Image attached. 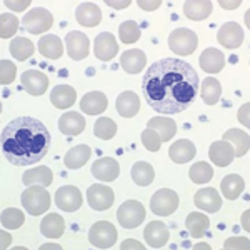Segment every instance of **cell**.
<instances>
[{
  "label": "cell",
  "instance_id": "cell-22",
  "mask_svg": "<svg viewBox=\"0 0 250 250\" xmlns=\"http://www.w3.org/2000/svg\"><path fill=\"white\" fill-rule=\"evenodd\" d=\"M75 19L83 27H95L102 20V12H100L99 5H95V3L83 2L75 10Z\"/></svg>",
  "mask_w": 250,
  "mask_h": 250
},
{
  "label": "cell",
  "instance_id": "cell-50",
  "mask_svg": "<svg viewBox=\"0 0 250 250\" xmlns=\"http://www.w3.org/2000/svg\"><path fill=\"white\" fill-rule=\"evenodd\" d=\"M30 2H5V5L12 10H23Z\"/></svg>",
  "mask_w": 250,
  "mask_h": 250
},
{
  "label": "cell",
  "instance_id": "cell-45",
  "mask_svg": "<svg viewBox=\"0 0 250 250\" xmlns=\"http://www.w3.org/2000/svg\"><path fill=\"white\" fill-rule=\"evenodd\" d=\"M0 68H2V77H0V83H2V85H9V83L14 82L15 75H17V68H15L14 62L3 59L2 62H0Z\"/></svg>",
  "mask_w": 250,
  "mask_h": 250
},
{
  "label": "cell",
  "instance_id": "cell-6",
  "mask_svg": "<svg viewBox=\"0 0 250 250\" xmlns=\"http://www.w3.org/2000/svg\"><path fill=\"white\" fill-rule=\"evenodd\" d=\"M88 242L95 249H110L117 242L115 227L107 220H100L94 224L88 230Z\"/></svg>",
  "mask_w": 250,
  "mask_h": 250
},
{
  "label": "cell",
  "instance_id": "cell-47",
  "mask_svg": "<svg viewBox=\"0 0 250 250\" xmlns=\"http://www.w3.org/2000/svg\"><path fill=\"white\" fill-rule=\"evenodd\" d=\"M120 249L122 250H127V249H137V250H144L145 245L140 244L139 240H132V239H127L122 242V245H120Z\"/></svg>",
  "mask_w": 250,
  "mask_h": 250
},
{
  "label": "cell",
  "instance_id": "cell-28",
  "mask_svg": "<svg viewBox=\"0 0 250 250\" xmlns=\"http://www.w3.org/2000/svg\"><path fill=\"white\" fill-rule=\"evenodd\" d=\"M92 150L88 145H77V147H72L63 157V164L70 170H77V168L83 167L87 164V160L90 159Z\"/></svg>",
  "mask_w": 250,
  "mask_h": 250
},
{
  "label": "cell",
  "instance_id": "cell-24",
  "mask_svg": "<svg viewBox=\"0 0 250 250\" xmlns=\"http://www.w3.org/2000/svg\"><path fill=\"white\" fill-rule=\"evenodd\" d=\"M199 63L204 72L217 74V72H220L222 68L225 67V57L217 48H207V50H204L202 55H200Z\"/></svg>",
  "mask_w": 250,
  "mask_h": 250
},
{
  "label": "cell",
  "instance_id": "cell-20",
  "mask_svg": "<svg viewBox=\"0 0 250 250\" xmlns=\"http://www.w3.org/2000/svg\"><path fill=\"white\" fill-rule=\"evenodd\" d=\"M85 117L79 112H65L59 119V130L65 135H80L85 130Z\"/></svg>",
  "mask_w": 250,
  "mask_h": 250
},
{
  "label": "cell",
  "instance_id": "cell-3",
  "mask_svg": "<svg viewBox=\"0 0 250 250\" xmlns=\"http://www.w3.org/2000/svg\"><path fill=\"white\" fill-rule=\"evenodd\" d=\"M22 205L32 215H42L50 207V195L43 185H30L27 190L22 192Z\"/></svg>",
  "mask_w": 250,
  "mask_h": 250
},
{
  "label": "cell",
  "instance_id": "cell-36",
  "mask_svg": "<svg viewBox=\"0 0 250 250\" xmlns=\"http://www.w3.org/2000/svg\"><path fill=\"white\" fill-rule=\"evenodd\" d=\"M132 179L137 185L140 187H147L154 182L155 179V172L154 167L147 162H137L134 167H132Z\"/></svg>",
  "mask_w": 250,
  "mask_h": 250
},
{
  "label": "cell",
  "instance_id": "cell-30",
  "mask_svg": "<svg viewBox=\"0 0 250 250\" xmlns=\"http://www.w3.org/2000/svg\"><path fill=\"white\" fill-rule=\"evenodd\" d=\"M222 140H227V142L233 144V150H235V157H244L249 152L250 147V137L247 132L240 130V128H230L227 130L222 137Z\"/></svg>",
  "mask_w": 250,
  "mask_h": 250
},
{
  "label": "cell",
  "instance_id": "cell-52",
  "mask_svg": "<svg viewBox=\"0 0 250 250\" xmlns=\"http://www.w3.org/2000/svg\"><path fill=\"white\" fill-rule=\"evenodd\" d=\"M220 5L224 9H237L240 5V2H220Z\"/></svg>",
  "mask_w": 250,
  "mask_h": 250
},
{
  "label": "cell",
  "instance_id": "cell-4",
  "mask_svg": "<svg viewBox=\"0 0 250 250\" xmlns=\"http://www.w3.org/2000/svg\"><path fill=\"white\" fill-rule=\"evenodd\" d=\"M197 45H199V39H197L195 32L190 29H177L168 35L170 50L177 55H182V57L193 54Z\"/></svg>",
  "mask_w": 250,
  "mask_h": 250
},
{
  "label": "cell",
  "instance_id": "cell-23",
  "mask_svg": "<svg viewBox=\"0 0 250 250\" xmlns=\"http://www.w3.org/2000/svg\"><path fill=\"white\" fill-rule=\"evenodd\" d=\"M145 63H147V57L142 50L139 48H130V50L124 52L122 57H120V65L127 74H139V72L144 70Z\"/></svg>",
  "mask_w": 250,
  "mask_h": 250
},
{
  "label": "cell",
  "instance_id": "cell-16",
  "mask_svg": "<svg viewBox=\"0 0 250 250\" xmlns=\"http://www.w3.org/2000/svg\"><path fill=\"white\" fill-rule=\"evenodd\" d=\"M208 157L219 167H227L235 159V150H233V145L227 140H217L208 148Z\"/></svg>",
  "mask_w": 250,
  "mask_h": 250
},
{
  "label": "cell",
  "instance_id": "cell-39",
  "mask_svg": "<svg viewBox=\"0 0 250 250\" xmlns=\"http://www.w3.org/2000/svg\"><path fill=\"white\" fill-rule=\"evenodd\" d=\"M188 177L192 179L193 184H205L208 180H212L213 177V168L207 162H197L193 164L188 170Z\"/></svg>",
  "mask_w": 250,
  "mask_h": 250
},
{
  "label": "cell",
  "instance_id": "cell-41",
  "mask_svg": "<svg viewBox=\"0 0 250 250\" xmlns=\"http://www.w3.org/2000/svg\"><path fill=\"white\" fill-rule=\"evenodd\" d=\"M119 37L124 43H135L140 39V29L134 20H125L119 27Z\"/></svg>",
  "mask_w": 250,
  "mask_h": 250
},
{
  "label": "cell",
  "instance_id": "cell-46",
  "mask_svg": "<svg viewBox=\"0 0 250 250\" xmlns=\"http://www.w3.org/2000/svg\"><path fill=\"white\" fill-rule=\"evenodd\" d=\"M249 247H250V242H249V239H244V237H233V239H229L224 245V249H227V250H230V249L247 250Z\"/></svg>",
  "mask_w": 250,
  "mask_h": 250
},
{
  "label": "cell",
  "instance_id": "cell-7",
  "mask_svg": "<svg viewBox=\"0 0 250 250\" xmlns=\"http://www.w3.org/2000/svg\"><path fill=\"white\" fill-rule=\"evenodd\" d=\"M145 219V208L139 200H127L117 210V220L124 229H135Z\"/></svg>",
  "mask_w": 250,
  "mask_h": 250
},
{
  "label": "cell",
  "instance_id": "cell-44",
  "mask_svg": "<svg viewBox=\"0 0 250 250\" xmlns=\"http://www.w3.org/2000/svg\"><path fill=\"white\" fill-rule=\"evenodd\" d=\"M162 137L159 135V132H155L154 128H145L142 132V144L144 147L147 148V150L150 152H159L160 145H162Z\"/></svg>",
  "mask_w": 250,
  "mask_h": 250
},
{
  "label": "cell",
  "instance_id": "cell-8",
  "mask_svg": "<svg viewBox=\"0 0 250 250\" xmlns=\"http://www.w3.org/2000/svg\"><path fill=\"white\" fill-rule=\"evenodd\" d=\"M22 23L25 30L30 32V34H43V32L50 30L52 23H54V17L48 10L37 7V9H32L22 19Z\"/></svg>",
  "mask_w": 250,
  "mask_h": 250
},
{
  "label": "cell",
  "instance_id": "cell-10",
  "mask_svg": "<svg viewBox=\"0 0 250 250\" xmlns=\"http://www.w3.org/2000/svg\"><path fill=\"white\" fill-rule=\"evenodd\" d=\"M55 204L63 212H75L82 207V193L74 185H63L55 192Z\"/></svg>",
  "mask_w": 250,
  "mask_h": 250
},
{
  "label": "cell",
  "instance_id": "cell-17",
  "mask_svg": "<svg viewBox=\"0 0 250 250\" xmlns=\"http://www.w3.org/2000/svg\"><path fill=\"white\" fill-rule=\"evenodd\" d=\"M193 204L199 208L208 212V213H215L220 210L222 207V199L219 195V192L212 187L207 188H200V190L195 192V197H193Z\"/></svg>",
  "mask_w": 250,
  "mask_h": 250
},
{
  "label": "cell",
  "instance_id": "cell-26",
  "mask_svg": "<svg viewBox=\"0 0 250 250\" xmlns=\"http://www.w3.org/2000/svg\"><path fill=\"white\" fill-rule=\"evenodd\" d=\"M212 9L213 5L208 0H188L184 5V14L187 19L200 22V20H205L212 14Z\"/></svg>",
  "mask_w": 250,
  "mask_h": 250
},
{
  "label": "cell",
  "instance_id": "cell-18",
  "mask_svg": "<svg viewBox=\"0 0 250 250\" xmlns=\"http://www.w3.org/2000/svg\"><path fill=\"white\" fill-rule=\"evenodd\" d=\"M144 237H145L147 245H150L152 249H160L168 242L170 233H168V229L165 227L164 222L155 220V222H150V224L145 227Z\"/></svg>",
  "mask_w": 250,
  "mask_h": 250
},
{
  "label": "cell",
  "instance_id": "cell-13",
  "mask_svg": "<svg viewBox=\"0 0 250 250\" xmlns=\"http://www.w3.org/2000/svg\"><path fill=\"white\" fill-rule=\"evenodd\" d=\"M217 40L225 48H239L242 45V42H244V30H242L239 23L227 22L219 29Z\"/></svg>",
  "mask_w": 250,
  "mask_h": 250
},
{
  "label": "cell",
  "instance_id": "cell-2",
  "mask_svg": "<svg viewBox=\"0 0 250 250\" xmlns=\"http://www.w3.org/2000/svg\"><path fill=\"white\" fill-rule=\"evenodd\" d=\"M50 148V132L34 117H19L3 127L2 152L10 164L35 165Z\"/></svg>",
  "mask_w": 250,
  "mask_h": 250
},
{
  "label": "cell",
  "instance_id": "cell-54",
  "mask_svg": "<svg viewBox=\"0 0 250 250\" xmlns=\"http://www.w3.org/2000/svg\"><path fill=\"white\" fill-rule=\"evenodd\" d=\"M247 217H249V212H245V213H244V217H242V224H244V227L249 230V225H247Z\"/></svg>",
  "mask_w": 250,
  "mask_h": 250
},
{
  "label": "cell",
  "instance_id": "cell-9",
  "mask_svg": "<svg viewBox=\"0 0 250 250\" xmlns=\"http://www.w3.org/2000/svg\"><path fill=\"white\" fill-rule=\"evenodd\" d=\"M87 200L88 205H90L94 210L97 212H104L107 208L112 207L115 200L114 190L107 185H100V184H94L88 187L87 190Z\"/></svg>",
  "mask_w": 250,
  "mask_h": 250
},
{
  "label": "cell",
  "instance_id": "cell-38",
  "mask_svg": "<svg viewBox=\"0 0 250 250\" xmlns=\"http://www.w3.org/2000/svg\"><path fill=\"white\" fill-rule=\"evenodd\" d=\"M9 48H10L12 57L17 59V60H27L32 54H34V50H35L34 43H32L30 40L25 39V37L14 39L10 42V47Z\"/></svg>",
  "mask_w": 250,
  "mask_h": 250
},
{
  "label": "cell",
  "instance_id": "cell-43",
  "mask_svg": "<svg viewBox=\"0 0 250 250\" xmlns=\"http://www.w3.org/2000/svg\"><path fill=\"white\" fill-rule=\"evenodd\" d=\"M19 29V19H15L12 14L0 15V37L10 39Z\"/></svg>",
  "mask_w": 250,
  "mask_h": 250
},
{
  "label": "cell",
  "instance_id": "cell-42",
  "mask_svg": "<svg viewBox=\"0 0 250 250\" xmlns=\"http://www.w3.org/2000/svg\"><path fill=\"white\" fill-rule=\"evenodd\" d=\"M23 220H25V217H23V212L19 210V208H5V210L2 212V225L5 229H10V230H15V229L22 227Z\"/></svg>",
  "mask_w": 250,
  "mask_h": 250
},
{
  "label": "cell",
  "instance_id": "cell-29",
  "mask_svg": "<svg viewBox=\"0 0 250 250\" xmlns=\"http://www.w3.org/2000/svg\"><path fill=\"white\" fill-rule=\"evenodd\" d=\"M39 52L45 59L57 60L62 57V54H63L62 40H60L57 35H43V37H40L39 40Z\"/></svg>",
  "mask_w": 250,
  "mask_h": 250
},
{
  "label": "cell",
  "instance_id": "cell-32",
  "mask_svg": "<svg viewBox=\"0 0 250 250\" xmlns=\"http://www.w3.org/2000/svg\"><path fill=\"white\" fill-rule=\"evenodd\" d=\"M244 188H245L244 179H242L240 175H237V173H230V175H227L220 184V190H222V193H224L225 199H229V200L239 199V197L242 195V192H244Z\"/></svg>",
  "mask_w": 250,
  "mask_h": 250
},
{
  "label": "cell",
  "instance_id": "cell-48",
  "mask_svg": "<svg viewBox=\"0 0 250 250\" xmlns=\"http://www.w3.org/2000/svg\"><path fill=\"white\" fill-rule=\"evenodd\" d=\"M249 108H250V104H245V105L240 107V112H239V120L245 127H249Z\"/></svg>",
  "mask_w": 250,
  "mask_h": 250
},
{
  "label": "cell",
  "instance_id": "cell-51",
  "mask_svg": "<svg viewBox=\"0 0 250 250\" xmlns=\"http://www.w3.org/2000/svg\"><path fill=\"white\" fill-rule=\"evenodd\" d=\"M107 5L114 7V9H127L130 5V0H125V2H110V0H107Z\"/></svg>",
  "mask_w": 250,
  "mask_h": 250
},
{
  "label": "cell",
  "instance_id": "cell-27",
  "mask_svg": "<svg viewBox=\"0 0 250 250\" xmlns=\"http://www.w3.org/2000/svg\"><path fill=\"white\" fill-rule=\"evenodd\" d=\"M77 92L72 85H57L50 92V100L57 108H70L75 104Z\"/></svg>",
  "mask_w": 250,
  "mask_h": 250
},
{
  "label": "cell",
  "instance_id": "cell-14",
  "mask_svg": "<svg viewBox=\"0 0 250 250\" xmlns=\"http://www.w3.org/2000/svg\"><path fill=\"white\" fill-rule=\"evenodd\" d=\"M92 175L102 182H114L120 173V165L112 157H102L92 165Z\"/></svg>",
  "mask_w": 250,
  "mask_h": 250
},
{
  "label": "cell",
  "instance_id": "cell-37",
  "mask_svg": "<svg viewBox=\"0 0 250 250\" xmlns=\"http://www.w3.org/2000/svg\"><path fill=\"white\" fill-rule=\"evenodd\" d=\"M200 87H202L204 104H207V105H215L222 95V85H220L219 80L213 79V77H207Z\"/></svg>",
  "mask_w": 250,
  "mask_h": 250
},
{
  "label": "cell",
  "instance_id": "cell-53",
  "mask_svg": "<svg viewBox=\"0 0 250 250\" xmlns=\"http://www.w3.org/2000/svg\"><path fill=\"white\" fill-rule=\"evenodd\" d=\"M9 242H10V237H9V235H5V232H3V233H2V249L9 247Z\"/></svg>",
  "mask_w": 250,
  "mask_h": 250
},
{
  "label": "cell",
  "instance_id": "cell-12",
  "mask_svg": "<svg viewBox=\"0 0 250 250\" xmlns=\"http://www.w3.org/2000/svg\"><path fill=\"white\" fill-rule=\"evenodd\" d=\"M117 52H119V45H117V40L110 32H104V34L97 35L94 43V54L97 59L102 62H108L115 57Z\"/></svg>",
  "mask_w": 250,
  "mask_h": 250
},
{
  "label": "cell",
  "instance_id": "cell-19",
  "mask_svg": "<svg viewBox=\"0 0 250 250\" xmlns=\"http://www.w3.org/2000/svg\"><path fill=\"white\" fill-rule=\"evenodd\" d=\"M115 107L120 117H124V119H132V117H135L140 110V99L135 92L125 90L117 97Z\"/></svg>",
  "mask_w": 250,
  "mask_h": 250
},
{
  "label": "cell",
  "instance_id": "cell-15",
  "mask_svg": "<svg viewBox=\"0 0 250 250\" xmlns=\"http://www.w3.org/2000/svg\"><path fill=\"white\" fill-rule=\"evenodd\" d=\"M20 82L22 87L29 92L30 95H42L45 94L47 87H48V77L45 74L39 70H27L20 75Z\"/></svg>",
  "mask_w": 250,
  "mask_h": 250
},
{
  "label": "cell",
  "instance_id": "cell-33",
  "mask_svg": "<svg viewBox=\"0 0 250 250\" xmlns=\"http://www.w3.org/2000/svg\"><path fill=\"white\" fill-rule=\"evenodd\" d=\"M65 230V222L59 213H48L40 224V232L48 239H59Z\"/></svg>",
  "mask_w": 250,
  "mask_h": 250
},
{
  "label": "cell",
  "instance_id": "cell-34",
  "mask_svg": "<svg viewBox=\"0 0 250 250\" xmlns=\"http://www.w3.org/2000/svg\"><path fill=\"white\" fill-rule=\"evenodd\" d=\"M185 227H187L188 233L193 237V239H200L204 237V233L208 230L210 227V220H208L207 215L200 212H192L190 215L185 220Z\"/></svg>",
  "mask_w": 250,
  "mask_h": 250
},
{
  "label": "cell",
  "instance_id": "cell-40",
  "mask_svg": "<svg viewBox=\"0 0 250 250\" xmlns=\"http://www.w3.org/2000/svg\"><path fill=\"white\" fill-rule=\"evenodd\" d=\"M94 134L102 140L112 139L117 134V124L112 119H108V117H100L94 125Z\"/></svg>",
  "mask_w": 250,
  "mask_h": 250
},
{
  "label": "cell",
  "instance_id": "cell-21",
  "mask_svg": "<svg viewBox=\"0 0 250 250\" xmlns=\"http://www.w3.org/2000/svg\"><path fill=\"white\" fill-rule=\"evenodd\" d=\"M107 105H108V100L105 94H102V92H88L80 100V110L85 112L88 115L102 114V112H105Z\"/></svg>",
  "mask_w": 250,
  "mask_h": 250
},
{
  "label": "cell",
  "instance_id": "cell-31",
  "mask_svg": "<svg viewBox=\"0 0 250 250\" xmlns=\"http://www.w3.org/2000/svg\"><path fill=\"white\" fill-rule=\"evenodd\" d=\"M54 180V175H52V170L48 167H35L27 170L22 175V182L30 187V185H43V187H48Z\"/></svg>",
  "mask_w": 250,
  "mask_h": 250
},
{
  "label": "cell",
  "instance_id": "cell-25",
  "mask_svg": "<svg viewBox=\"0 0 250 250\" xmlns=\"http://www.w3.org/2000/svg\"><path fill=\"white\" fill-rule=\"evenodd\" d=\"M197 150L195 145H193L190 140H177L175 144H172V147L168 148V155L175 164H187L195 157Z\"/></svg>",
  "mask_w": 250,
  "mask_h": 250
},
{
  "label": "cell",
  "instance_id": "cell-35",
  "mask_svg": "<svg viewBox=\"0 0 250 250\" xmlns=\"http://www.w3.org/2000/svg\"><path fill=\"white\" fill-rule=\"evenodd\" d=\"M148 128H154L155 132H159L164 142L173 139V135L177 134L175 122L172 119H167V117H154V119H150L148 120Z\"/></svg>",
  "mask_w": 250,
  "mask_h": 250
},
{
  "label": "cell",
  "instance_id": "cell-11",
  "mask_svg": "<svg viewBox=\"0 0 250 250\" xmlns=\"http://www.w3.org/2000/svg\"><path fill=\"white\" fill-rule=\"evenodd\" d=\"M67 54L72 60H83L87 59L90 52V42L88 37L82 32H68L65 37Z\"/></svg>",
  "mask_w": 250,
  "mask_h": 250
},
{
  "label": "cell",
  "instance_id": "cell-49",
  "mask_svg": "<svg viewBox=\"0 0 250 250\" xmlns=\"http://www.w3.org/2000/svg\"><path fill=\"white\" fill-rule=\"evenodd\" d=\"M139 5H140V9H144V10H155L162 5V2H160V0H157V2H144V0H140Z\"/></svg>",
  "mask_w": 250,
  "mask_h": 250
},
{
  "label": "cell",
  "instance_id": "cell-5",
  "mask_svg": "<svg viewBox=\"0 0 250 250\" xmlns=\"http://www.w3.org/2000/svg\"><path fill=\"white\" fill-rule=\"evenodd\" d=\"M179 193L170 190V188H160L157 190L150 199V208L155 215L168 217L179 208Z\"/></svg>",
  "mask_w": 250,
  "mask_h": 250
},
{
  "label": "cell",
  "instance_id": "cell-1",
  "mask_svg": "<svg viewBox=\"0 0 250 250\" xmlns=\"http://www.w3.org/2000/svg\"><path fill=\"white\" fill-rule=\"evenodd\" d=\"M199 74L182 59L157 60L142 79L144 99L155 112L164 115L187 110L199 94Z\"/></svg>",
  "mask_w": 250,
  "mask_h": 250
}]
</instances>
